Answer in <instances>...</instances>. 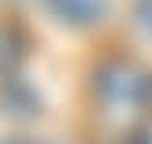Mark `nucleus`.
I'll return each mask as SVG.
<instances>
[{
  "label": "nucleus",
  "mask_w": 152,
  "mask_h": 144,
  "mask_svg": "<svg viewBox=\"0 0 152 144\" xmlns=\"http://www.w3.org/2000/svg\"><path fill=\"white\" fill-rule=\"evenodd\" d=\"M56 15L63 22H93L104 15V0H56Z\"/></svg>",
  "instance_id": "nucleus-2"
},
{
  "label": "nucleus",
  "mask_w": 152,
  "mask_h": 144,
  "mask_svg": "<svg viewBox=\"0 0 152 144\" xmlns=\"http://www.w3.org/2000/svg\"><path fill=\"white\" fill-rule=\"evenodd\" d=\"M134 15H137L141 30L152 37V0H137V4H134Z\"/></svg>",
  "instance_id": "nucleus-3"
},
{
  "label": "nucleus",
  "mask_w": 152,
  "mask_h": 144,
  "mask_svg": "<svg viewBox=\"0 0 152 144\" xmlns=\"http://www.w3.org/2000/svg\"><path fill=\"white\" fill-rule=\"evenodd\" d=\"M0 144H34V140H22V137H15V140H0Z\"/></svg>",
  "instance_id": "nucleus-4"
},
{
  "label": "nucleus",
  "mask_w": 152,
  "mask_h": 144,
  "mask_svg": "<svg viewBox=\"0 0 152 144\" xmlns=\"http://www.w3.org/2000/svg\"><path fill=\"white\" fill-rule=\"evenodd\" d=\"M96 100L111 115H134L152 107V74L134 63H108L96 74Z\"/></svg>",
  "instance_id": "nucleus-1"
}]
</instances>
